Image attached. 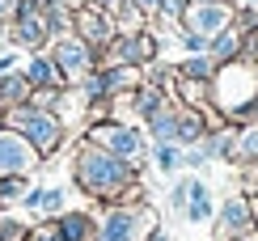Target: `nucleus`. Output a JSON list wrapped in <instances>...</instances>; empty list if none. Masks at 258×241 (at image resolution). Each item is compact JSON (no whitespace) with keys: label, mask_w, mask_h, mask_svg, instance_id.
<instances>
[{"label":"nucleus","mask_w":258,"mask_h":241,"mask_svg":"<svg viewBox=\"0 0 258 241\" xmlns=\"http://www.w3.org/2000/svg\"><path fill=\"white\" fill-rule=\"evenodd\" d=\"M21 123L30 127V136H34L42 148H55V140H59V136H55V123H51V118H38V114H30V118H21Z\"/></svg>","instance_id":"nucleus-1"},{"label":"nucleus","mask_w":258,"mask_h":241,"mask_svg":"<svg viewBox=\"0 0 258 241\" xmlns=\"http://www.w3.org/2000/svg\"><path fill=\"white\" fill-rule=\"evenodd\" d=\"M208 216H212V195H208V186L190 182V220H208Z\"/></svg>","instance_id":"nucleus-2"},{"label":"nucleus","mask_w":258,"mask_h":241,"mask_svg":"<svg viewBox=\"0 0 258 241\" xmlns=\"http://www.w3.org/2000/svg\"><path fill=\"white\" fill-rule=\"evenodd\" d=\"M26 165V148L17 140H0V169H21Z\"/></svg>","instance_id":"nucleus-3"},{"label":"nucleus","mask_w":258,"mask_h":241,"mask_svg":"<svg viewBox=\"0 0 258 241\" xmlns=\"http://www.w3.org/2000/svg\"><path fill=\"white\" fill-rule=\"evenodd\" d=\"M132 216L119 212V216H110V224H106V241H132Z\"/></svg>","instance_id":"nucleus-4"},{"label":"nucleus","mask_w":258,"mask_h":241,"mask_svg":"<svg viewBox=\"0 0 258 241\" xmlns=\"http://www.w3.org/2000/svg\"><path fill=\"white\" fill-rule=\"evenodd\" d=\"M106 140H110V148H119V152H136L140 148V140L132 136V131H106Z\"/></svg>","instance_id":"nucleus-5"},{"label":"nucleus","mask_w":258,"mask_h":241,"mask_svg":"<svg viewBox=\"0 0 258 241\" xmlns=\"http://www.w3.org/2000/svg\"><path fill=\"white\" fill-rule=\"evenodd\" d=\"M220 21H224L220 9H199V13H195V26H199V30H216Z\"/></svg>","instance_id":"nucleus-6"},{"label":"nucleus","mask_w":258,"mask_h":241,"mask_svg":"<svg viewBox=\"0 0 258 241\" xmlns=\"http://www.w3.org/2000/svg\"><path fill=\"white\" fill-rule=\"evenodd\" d=\"M59 55H63V64H68V68H85V51H81V47H63Z\"/></svg>","instance_id":"nucleus-7"},{"label":"nucleus","mask_w":258,"mask_h":241,"mask_svg":"<svg viewBox=\"0 0 258 241\" xmlns=\"http://www.w3.org/2000/svg\"><path fill=\"white\" fill-rule=\"evenodd\" d=\"M245 220V207L241 203H229V212H224V228H233V224H241Z\"/></svg>","instance_id":"nucleus-8"},{"label":"nucleus","mask_w":258,"mask_h":241,"mask_svg":"<svg viewBox=\"0 0 258 241\" xmlns=\"http://www.w3.org/2000/svg\"><path fill=\"white\" fill-rule=\"evenodd\" d=\"M63 233H68L72 241H77V237H85V220H68V224H63Z\"/></svg>","instance_id":"nucleus-9"},{"label":"nucleus","mask_w":258,"mask_h":241,"mask_svg":"<svg viewBox=\"0 0 258 241\" xmlns=\"http://www.w3.org/2000/svg\"><path fill=\"white\" fill-rule=\"evenodd\" d=\"M34 81H51V64H47V59L34 64Z\"/></svg>","instance_id":"nucleus-10"},{"label":"nucleus","mask_w":258,"mask_h":241,"mask_svg":"<svg viewBox=\"0 0 258 241\" xmlns=\"http://www.w3.org/2000/svg\"><path fill=\"white\" fill-rule=\"evenodd\" d=\"M186 72H190V76H203V72H208V64H203V59H190Z\"/></svg>","instance_id":"nucleus-11"},{"label":"nucleus","mask_w":258,"mask_h":241,"mask_svg":"<svg viewBox=\"0 0 258 241\" xmlns=\"http://www.w3.org/2000/svg\"><path fill=\"white\" fill-rule=\"evenodd\" d=\"M182 5H186V0H169V13H178V9H182Z\"/></svg>","instance_id":"nucleus-12"},{"label":"nucleus","mask_w":258,"mask_h":241,"mask_svg":"<svg viewBox=\"0 0 258 241\" xmlns=\"http://www.w3.org/2000/svg\"><path fill=\"white\" fill-rule=\"evenodd\" d=\"M144 5H157V0H144Z\"/></svg>","instance_id":"nucleus-13"},{"label":"nucleus","mask_w":258,"mask_h":241,"mask_svg":"<svg viewBox=\"0 0 258 241\" xmlns=\"http://www.w3.org/2000/svg\"><path fill=\"white\" fill-rule=\"evenodd\" d=\"M42 241H51V237H42Z\"/></svg>","instance_id":"nucleus-14"}]
</instances>
